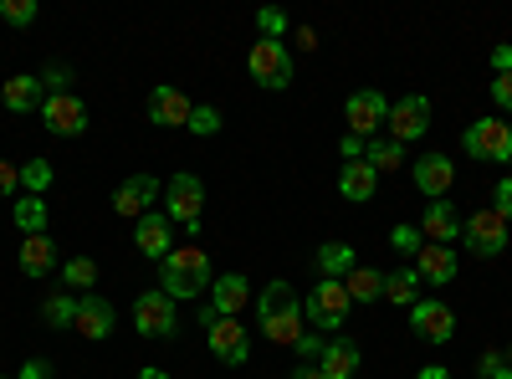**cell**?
<instances>
[{
    "mask_svg": "<svg viewBox=\"0 0 512 379\" xmlns=\"http://www.w3.org/2000/svg\"><path fill=\"white\" fill-rule=\"evenodd\" d=\"M318 369H323L328 379H354V374H359V344H354V339H328Z\"/></svg>",
    "mask_w": 512,
    "mask_h": 379,
    "instance_id": "obj_22",
    "label": "cell"
},
{
    "mask_svg": "<svg viewBox=\"0 0 512 379\" xmlns=\"http://www.w3.org/2000/svg\"><path fill=\"white\" fill-rule=\"evenodd\" d=\"M492 72L502 77V72H512V47L502 41V47H492Z\"/></svg>",
    "mask_w": 512,
    "mask_h": 379,
    "instance_id": "obj_46",
    "label": "cell"
},
{
    "mask_svg": "<svg viewBox=\"0 0 512 379\" xmlns=\"http://www.w3.org/2000/svg\"><path fill=\"white\" fill-rule=\"evenodd\" d=\"M190 134L210 139V134H221V108H190V123H185Z\"/></svg>",
    "mask_w": 512,
    "mask_h": 379,
    "instance_id": "obj_34",
    "label": "cell"
},
{
    "mask_svg": "<svg viewBox=\"0 0 512 379\" xmlns=\"http://www.w3.org/2000/svg\"><path fill=\"white\" fill-rule=\"evenodd\" d=\"M164 216L169 221H180L190 236H200V205H205V185H200V175H175L164 185Z\"/></svg>",
    "mask_w": 512,
    "mask_h": 379,
    "instance_id": "obj_5",
    "label": "cell"
},
{
    "mask_svg": "<svg viewBox=\"0 0 512 379\" xmlns=\"http://www.w3.org/2000/svg\"><path fill=\"white\" fill-rule=\"evenodd\" d=\"M420 236L436 241V246H456L461 241V210L451 200H431L420 210Z\"/></svg>",
    "mask_w": 512,
    "mask_h": 379,
    "instance_id": "obj_14",
    "label": "cell"
},
{
    "mask_svg": "<svg viewBox=\"0 0 512 379\" xmlns=\"http://www.w3.org/2000/svg\"><path fill=\"white\" fill-rule=\"evenodd\" d=\"M57 267V246H52V236L41 231V236H26L21 241V272L26 277H47Z\"/></svg>",
    "mask_w": 512,
    "mask_h": 379,
    "instance_id": "obj_25",
    "label": "cell"
},
{
    "mask_svg": "<svg viewBox=\"0 0 512 379\" xmlns=\"http://www.w3.org/2000/svg\"><path fill=\"white\" fill-rule=\"evenodd\" d=\"M134 246L144 251V257H154V262H164L169 251H175V221L164 216V210H149V216L134 226Z\"/></svg>",
    "mask_w": 512,
    "mask_h": 379,
    "instance_id": "obj_15",
    "label": "cell"
},
{
    "mask_svg": "<svg viewBox=\"0 0 512 379\" xmlns=\"http://www.w3.org/2000/svg\"><path fill=\"white\" fill-rule=\"evenodd\" d=\"M354 267H359V257H354L349 241H323V246H318V272H323V277H338V282H344Z\"/></svg>",
    "mask_w": 512,
    "mask_h": 379,
    "instance_id": "obj_26",
    "label": "cell"
},
{
    "mask_svg": "<svg viewBox=\"0 0 512 379\" xmlns=\"http://www.w3.org/2000/svg\"><path fill=\"white\" fill-rule=\"evenodd\" d=\"M134 328L144 333V339H175V333H180L175 298H164L159 287L139 292V298H134Z\"/></svg>",
    "mask_w": 512,
    "mask_h": 379,
    "instance_id": "obj_3",
    "label": "cell"
},
{
    "mask_svg": "<svg viewBox=\"0 0 512 379\" xmlns=\"http://www.w3.org/2000/svg\"><path fill=\"white\" fill-rule=\"evenodd\" d=\"M16 190H21V170L11 159H0V195H16Z\"/></svg>",
    "mask_w": 512,
    "mask_h": 379,
    "instance_id": "obj_43",
    "label": "cell"
},
{
    "mask_svg": "<svg viewBox=\"0 0 512 379\" xmlns=\"http://www.w3.org/2000/svg\"><path fill=\"white\" fill-rule=\"evenodd\" d=\"M461 241L472 246V257H502L507 251V221L497 216V210H472V216L461 221Z\"/></svg>",
    "mask_w": 512,
    "mask_h": 379,
    "instance_id": "obj_6",
    "label": "cell"
},
{
    "mask_svg": "<svg viewBox=\"0 0 512 379\" xmlns=\"http://www.w3.org/2000/svg\"><path fill=\"white\" fill-rule=\"evenodd\" d=\"M62 282H67V287H98V262H93V257H72V262L62 267Z\"/></svg>",
    "mask_w": 512,
    "mask_h": 379,
    "instance_id": "obj_33",
    "label": "cell"
},
{
    "mask_svg": "<svg viewBox=\"0 0 512 379\" xmlns=\"http://www.w3.org/2000/svg\"><path fill=\"white\" fill-rule=\"evenodd\" d=\"M256 26H262V41H282V31H287V16H282L277 6H267V11H256Z\"/></svg>",
    "mask_w": 512,
    "mask_h": 379,
    "instance_id": "obj_37",
    "label": "cell"
},
{
    "mask_svg": "<svg viewBox=\"0 0 512 379\" xmlns=\"http://www.w3.org/2000/svg\"><path fill=\"white\" fill-rule=\"evenodd\" d=\"M246 72H251L256 82H262V88L282 93L287 82H292V52L282 47V41H256L251 57H246Z\"/></svg>",
    "mask_w": 512,
    "mask_h": 379,
    "instance_id": "obj_8",
    "label": "cell"
},
{
    "mask_svg": "<svg viewBox=\"0 0 512 379\" xmlns=\"http://www.w3.org/2000/svg\"><path fill=\"white\" fill-rule=\"evenodd\" d=\"M41 318H47L52 328H72L77 323V298L72 292H52V298L41 303Z\"/></svg>",
    "mask_w": 512,
    "mask_h": 379,
    "instance_id": "obj_31",
    "label": "cell"
},
{
    "mask_svg": "<svg viewBox=\"0 0 512 379\" xmlns=\"http://www.w3.org/2000/svg\"><path fill=\"white\" fill-rule=\"evenodd\" d=\"M410 175H415V190H420V195L446 200V190H451V180H456V164H451L446 154H420V159L410 164Z\"/></svg>",
    "mask_w": 512,
    "mask_h": 379,
    "instance_id": "obj_16",
    "label": "cell"
},
{
    "mask_svg": "<svg viewBox=\"0 0 512 379\" xmlns=\"http://www.w3.org/2000/svg\"><path fill=\"white\" fill-rule=\"evenodd\" d=\"M384 298L400 303V308H415V303H420V277H415V267L384 272Z\"/></svg>",
    "mask_w": 512,
    "mask_h": 379,
    "instance_id": "obj_27",
    "label": "cell"
},
{
    "mask_svg": "<svg viewBox=\"0 0 512 379\" xmlns=\"http://www.w3.org/2000/svg\"><path fill=\"white\" fill-rule=\"evenodd\" d=\"M415 379H451V369H446V364H425Z\"/></svg>",
    "mask_w": 512,
    "mask_h": 379,
    "instance_id": "obj_48",
    "label": "cell"
},
{
    "mask_svg": "<svg viewBox=\"0 0 512 379\" xmlns=\"http://www.w3.org/2000/svg\"><path fill=\"white\" fill-rule=\"evenodd\" d=\"M507 369H512V344H507Z\"/></svg>",
    "mask_w": 512,
    "mask_h": 379,
    "instance_id": "obj_51",
    "label": "cell"
},
{
    "mask_svg": "<svg viewBox=\"0 0 512 379\" xmlns=\"http://www.w3.org/2000/svg\"><path fill=\"white\" fill-rule=\"evenodd\" d=\"M364 164H374L379 175H384V170H400V164H405V144H395V139H369V144H364Z\"/></svg>",
    "mask_w": 512,
    "mask_h": 379,
    "instance_id": "obj_29",
    "label": "cell"
},
{
    "mask_svg": "<svg viewBox=\"0 0 512 379\" xmlns=\"http://www.w3.org/2000/svg\"><path fill=\"white\" fill-rule=\"evenodd\" d=\"M210 257H205V246H175L169 257L159 262V292L164 298H200V292H210Z\"/></svg>",
    "mask_w": 512,
    "mask_h": 379,
    "instance_id": "obj_1",
    "label": "cell"
},
{
    "mask_svg": "<svg viewBox=\"0 0 512 379\" xmlns=\"http://www.w3.org/2000/svg\"><path fill=\"white\" fill-rule=\"evenodd\" d=\"M16 379H52V364H47V359H26Z\"/></svg>",
    "mask_w": 512,
    "mask_h": 379,
    "instance_id": "obj_45",
    "label": "cell"
},
{
    "mask_svg": "<svg viewBox=\"0 0 512 379\" xmlns=\"http://www.w3.org/2000/svg\"><path fill=\"white\" fill-rule=\"evenodd\" d=\"M492 200H497V205H492V210H497V216H502V221H512V175H502V180H497V190H492Z\"/></svg>",
    "mask_w": 512,
    "mask_h": 379,
    "instance_id": "obj_41",
    "label": "cell"
},
{
    "mask_svg": "<svg viewBox=\"0 0 512 379\" xmlns=\"http://www.w3.org/2000/svg\"><path fill=\"white\" fill-rule=\"evenodd\" d=\"M159 190H164V185H159L154 175H128V180L113 190V210H118L123 221H144L149 205L159 200Z\"/></svg>",
    "mask_w": 512,
    "mask_h": 379,
    "instance_id": "obj_13",
    "label": "cell"
},
{
    "mask_svg": "<svg viewBox=\"0 0 512 379\" xmlns=\"http://www.w3.org/2000/svg\"><path fill=\"white\" fill-rule=\"evenodd\" d=\"M364 144H369V139H359V134H344V139H338V154H344V159L354 164V159H364Z\"/></svg>",
    "mask_w": 512,
    "mask_h": 379,
    "instance_id": "obj_44",
    "label": "cell"
},
{
    "mask_svg": "<svg viewBox=\"0 0 512 379\" xmlns=\"http://www.w3.org/2000/svg\"><path fill=\"white\" fill-rule=\"evenodd\" d=\"M251 303V282L241 277V272H226V277H216V282H210V313H216V318H236L241 308Z\"/></svg>",
    "mask_w": 512,
    "mask_h": 379,
    "instance_id": "obj_18",
    "label": "cell"
},
{
    "mask_svg": "<svg viewBox=\"0 0 512 379\" xmlns=\"http://www.w3.org/2000/svg\"><path fill=\"white\" fill-rule=\"evenodd\" d=\"M410 328H415V339H425V344H451L456 313H451V303H441V298H420V303L410 308Z\"/></svg>",
    "mask_w": 512,
    "mask_h": 379,
    "instance_id": "obj_11",
    "label": "cell"
},
{
    "mask_svg": "<svg viewBox=\"0 0 512 379\" xmlns=\"http://www.w3.org/2000/svg\"><path fill=\"white\" fill-rule=\"evenodd\" d=\"M466 154L472 159H492V164H507V154H512V123H502V118H477L472 129H466Z\"/></svg>",
    "mask_w": 512,
    "mask_h": 379,
    "instance_id": "obj_10",
    "label": "cell"
},
{
    "mask_svg": "<svg viewBox=\"0 0 512 379\" xmlns=\"http://www.w3.org/2000/svg\"><path fill=\"white\" fill-rule=\"evenodd\" d=\"M16 226H21L26 236L47 231V200H41V195H21V200H16Z\"/></svg>",
    "mask_w": 512,
    "mask_h": 379,
    "instance_id": "obj_30",
    "label": "cell"
},
{
    "mask_svg": "<svg viewBox=\"0 0 512 379\" xmlns=\"http://www.w3.org/2000/svg\"><path fill=\"white\" fill-rule=\"evenodd\" d=\"M374 190H379V170H374V164L354 159V164L338 170V195H344V200H374Z\"/></svg>",
    "mask_w": 512,
    "mask_h": 379,
    "instance_id": "obj_23",
    "label": "cell"
},
{
    "mask_svg": "<svg viewBox=\"0 0 512 379\" xmlns=\"http://www.w3.org/2000/svg\"><path fill=\"white\" fill-rule=\"evenodd\" d=\"M67 82H72V72H67L62 62H47V72H41V88H47V93H67Z\"/></svg>",
    "mask_w": 512,
    "mask_h": 379,
    "instance_id": "obj_39",
    "label": "cell"
},
{
    "mask_svg": "<svg viewBox=\"0 0 512 379\" xmlns=\"http://www.w3.org/2000/svg\"><path fill=\"white\" fill-rule=\"evenodd\" d=\"M344 123H349V134H359V139H379V129L390 123V98H384L379 88H359L344 103Z\"/></svg>",
    "mask_w": 512,
    "mask_h": 379,
    "instance_id": "obj_7",
    "label": "cell"
},
{
    "mask_svg": "<svg viewBox=\"0 0 512 379\" xmlns=\"http://www.w3.org/2000/svg\"><path fill=\"white\" fill-rule=\"evenodd\" d=\"M390 246L400 251V257H420V246H425V241H420L415 226H395V231H390Z\"/></svg>",
    "mask_w": 512,
    "mask_h": 379,
    "instance_id": "obj_36",
    "label": "cell"
},
{
    "mask_svg": "<svg viewBox=\"0 0 512 379\" xmlns=\"http://www.w3.org/2000/svg\"><path fill=\"white\" fill-rule=\"evenodd\" d=\"M507 164H512V154H507Z\"/></svg>",
    "mask_w": 512,
    "mask_h": 379,
    "instance_id": "obj_53",
    "label": "cell"
},
{
    "mask_svg": "<svg viewBox=\"0 0 512 379\" xmlns=\"http://www.w3.org/2000/svg\"><path fill=\"white\" fill-rule=\"evenodd\" d=\"M477 374H482V379H512V369H507V359H502L497 349H487V354L477 359Z\"/></svg>",
    "mask_w": 512,
    "mask_h": 379,
    "instance_id": "obj_38",
    "label": "cell"
},
{
    "mask_svg": "<svg viewBox=\"0 0 512 379\" xmlns=\"http://www.w3.org/2000/svg\"><path fill=\"white\" fill-rule=\"evenodd\" d=\"M190 98L180 88H154L149 93V123H159V129H185L190 123Z\"/></svg>",
    "mask_w": 512,
    "mask_h": 379,
    "instance_id": "obj_20",
    "label": "cell"
},
{
    "mask_svg": "<svg viewBox=\"0 0 512 379\" xmlns=\"http://www.w3.org/2000/svg\"><path fill=\"white\" fill-rule=\"evenodd\" d=\"M0 379H16V374H0Z\"/></svg>",
    "mask_w": 512,
    "mask_h": 379,
    "instance_id": "obj_52",
    "label": "cell"
},
{
    "mask_svg": "<svg viewBox=\"0 0 512 379\" xmlns=\"http://www.w3.org/2000/svg\"><path fill=\"white\" fill-rule=\"evenodd\" d=\"M297 47L313 52V47H318V31H313V26H297Z\"/></svg>",
    "mask_w": 512,
    "mask_h": 379,
    "instance_id": "obj_47",
    "label": "cell"
},
{
    "mask_svg": "<svg viewBox=\"0 0 512 379\" xmlns=\"http://www.w3.org/2000/svg\"><path fill=\"white\" fill-rule=\"evenodd\" d=\"M492 103H497L502 113H512V72H502V77L492 82Z\"/></svg>",
    "mask_w": 512,
    "mask_h": 379,
    "instance_id": "obj_42",
    "label": "cell"
},
{
    "mask_svg": "<svg viewBox=\"0 0 512 379\" xmlns=\"http://www.w3.org/2000/svg\"><path fill=\"white\" fill-rule=\"evenodd\" d=\"M21 190L26 195H47L52 190V164L47 159H26L21 164Z\"/></svg>",
    "mask_w": 512,
    "mask_h": 379,
    "instance_id": "obj_32",
    "label": "cell"
},
{
    "mask_svg": "<svg viewBox=\"0 0 512 379\" xmlns=\"http://www.w3.org/2000/svg\"><path fill=\"white\" fill-rule=\"evenodd\" d=\"M0 103H6L11 113H31V108H41L47 103V88H41V77H11L6 88H0Z\"/></svg>",
    "mask_w": 512,
    "mask_h": 379,
    "instance_id": "obj_24",
    "label": "cell"
},
{
    "mask_svg": "<svg viewBox=\"0 0 512 379\" xmlns=\"http://www.w3.org/2000/svg\"><path fill=\"white\" fill-rule=\"evenodd\" d=\"M425 129H431V103H425L420 93H405V98L390 103V139H395V144H410V139H420Z\"/></svg>",
    "mask_w": 512,
    "mask_h": 379,
    "instance_id": "obj_12",
    "label": "cell"
},
{
    "mask_svg": "<svg viewBox=\"0 0 512 379\" xmlns=\"http://www.w3.org/2000/svg\"><path fill=\"white\" fill-rule=\"evenodd\" d=\"M88 103H82L77 93H47V103H41V123L57 134V139H77L88 134Z\"/></svg>",
    "mask_w": 512,
    "mask_h": 379,
    "instance_id": "obj_9",
    "label": "cell"
},
{
    "mask_svg": "<svg viewBox=\"0 0 512 379\" xmlns=\"http://www.w3.org/2000/svg\"><path fill=\"white\" fill-rule=\"evenodd\" d=\"M287 313H303V303H297V287L292 282H267V292L256 298V318L272 323V318H287Z\"/></svg>",
    "mask_w": 512,
    "mask_h": 379,
    "instance_id": "obj_21",
    "label": "cell"
},
{
    "mask_svg": "<svg viewBox=\"0 0 512 379\" xmlns=\"http://www.w3.org/2000/svg\"><path fill=\"white\" fill-rule=\"evenodd\" d=\"M82 339H93V344H103L108 333H113V303L108 298H98V292H88V298H77V323H72Z\"/></svg>",
    "mask_w": 512,
    "mask_h": 379,
    "instance_id": "obj_19",
    "label": "cell"
},
{
    "mask_svg": "<svg viewBox=\"0 0 512 379\" xmlns=\"http://www.w3.org/2000/svg\"><path fill=\"white\" fill-rule=\"evenodd\" d=\"M139 379H169V369H139Z\"/></svg>",
    "mask_w": 512,
    "mask_h": 379,
    "instance_id": "obj_50",
    "label": "cell"
},
{
    "mask_svg": "<svg viewBox=\"0 0 512 379\" xmlns=\"http://www.w3.org/2000/svg\"><path fill=\"white\" fill-rule=\"evenodd\" d=\"M292 379H328L318 364H303V369H292Z\"/></svg>",
    "mask_w": 512,
    "mask_h": 379,
    "instance_id": "obj_49",
    "label": "cell"
},
{
    "mask_svg": "<svg viewBox=\"0 0 512 379\" xmlns=\"http://www.w3.org/2000/svg\"><path fill=\"white\" fill-rule=\"evenodd\" d=\"M344 287H349V298H354V303H379L384 272H379V267H354V272L344 277Z\"/></svg>",
    "mask_w": 512,
    "mask_h": 379,
    "instance_id": "obj_28",
    "label": "cell"
},
{
    "mask_svg": "<svg viewBox=\"0 0 512 379\" xmlns=\"http://www.w3.org/2000/svg\"><path fill=\"white\" fill-rule=\"evenodd\" d=\"M323 344H328L323 333H303V339H297L292 349H297V359H308V364H318V359H323Z\"/></svg>",
    "mask_w": 512,
    "mask_h": 379,
    "instance_id": "obj_40",
    "label": "cell"
},
{
    "mask_svg": "<svg viewBox=\"0 0 512 379\" xmlns=\"http://www.w3.org/2000/svg\"><path fill=\"white\" fill-rule=\"evenodd\" d=\"M420 267H415V277L420 282H431V287H451L456 282V272H461V262H456V246H420V257H415Z\"/></svg>",
    "mask_w": 512,
    "mask_h": 379,
    "instance_id": "obj_17",
    "label": "cell"
},
{
    "mask_svg": "<svg viewBox=\"0 0 512 379\" xmlns=\"http://www.w3.org/2000/svg\"><path fill=\"white\" fill-rule=\"evenodd\" d=\"M349 308H354V298H349V287L338 282V277H323L313 292H308V303H303V313L323 328V333H333V328H344V318H349Z\"/></svg>",
    "mask_w": 512,
    "mask_h": 379,
    "instance_id": "obj_2",
    "label": "cell"
},
{
    "mask_svg": "<svg viewBox=\"0 0 512 379\" xmlns=\"http://www.w3.org/2000/svg\"><path fill=\"white\" fill-rule=\"evenodd\" d=\"M0 21L6 26H31L36 21V0H0Z\"/></svg>",
    "mask_w": 512,
    "mask_h": 379,
    "instance_id": "obj_35",
    "label": "cell"
},
{
    "mask_svg": "<svg viewBox=\"0 0 512 379\" xmlns=\"http://www.w3.org/2000/svg\"><path fill=\"white\" fill-rule=\"evenodd\" d=\"M200 323H205V344H210L216 359H226V364H246L251 359V339H246V328L236 318H216L210 308H200Z\"/></svg>",
    "mask_w": 512,
    "mask_h": 379,
    "instance_id": "obj_4",
    "label": "cell"
}]
</instances>
